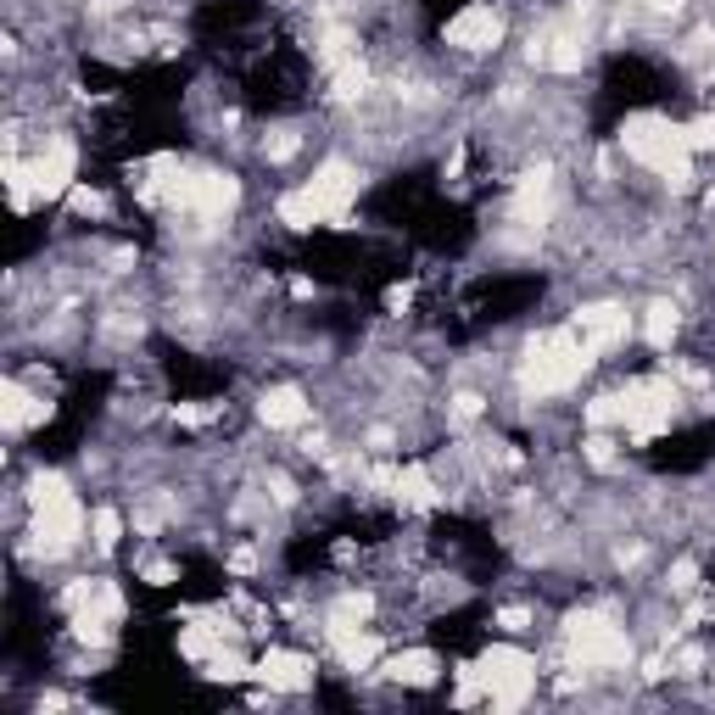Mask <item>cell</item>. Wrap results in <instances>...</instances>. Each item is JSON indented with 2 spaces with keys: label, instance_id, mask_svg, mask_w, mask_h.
Listing matches in <instances>:
<instances>
[{
  "label": "cell",
  "instance_id": "1",
  "mask_svg": "<svg viewBox=\"0 0 715 715\" xmlns=\"http://www.w3.org/2000/svg\"><path fill=\"white\" fill-rule=\"evenodd\" d=\"M587 364H593V346L581 341L576 324H565V330H548V335H536V341L525 346L520 381H525V392L548 397V392H570V386L587 375Z\"/></svg>",
  "mask_w": 715,
  "mask_h": 715
},
{
  "label": "cell",
  "instance_id": "2",
  "mask_svg": "<svg viewBox=\"0 0 715 715\" xmlns=\"http://www.w3.org/2000/svg\"><path fill=\"white\" fill-rule=\"evenodd\" d=\"M620 146H626V157H632V162L654 168L660 179H671V185H687V179H693V146H687V135H682L671 118H660V113L626 118V124H620Z\"/></svg>",
  "mask_w": 715,
  "mask_h": 715
},
{
  "label": "cell",
  "instance_id": "3",
  "mask_svg": "<svg viewBox=\"0 0 715 715\" xmlns=\"http://www.w3.org/2000/svg\"><path fill=\"white\" fill-rule=\"evenodd\" d=\"M34 543H40V554H67L73 543H78V531H84V509H78V498L67 492V481L62 476H34Z\"/></svg>",
  "mask_w": 715,
  "mask_h": 715
},
{
  "label": "cell",
  "instance_id": "4",
  "mask_svg": "<svg viewBox=\"0 0 715 715\" xmlns=\"http://www.w3.org/2000/svg\"><path fill=\"white\" fill-rule=\"evenodd\" d=\"M565 643H570L576 665H593V671L632 665V638H626V626H615L598 609H581V615L565 620Z\"/></svg>",
  "mask_w": 715,
  "mask_h": 715
},
{
  "label": "cell",
  "instance_id": "5",
  "mask_svg": "<svg viewBox=\"0 0 715 715\" xmlns=\"http://www.w3.org/2000/svg\"><path fill=\"white\" fill-rule=\"evenodd\" d=\"M615 403H620V425L632 430L638 441H649V436H660L671 419H676V386L665 381V375H654V381H632L626 392H615Z\"/></svg>",
  "mask_w": 715,
  "mask_h": 715
},
{
  "label": "cell",
  "instance_id": "6",
  "mask_svg": "<svg viewBox=\"0 0 715 715\" xmlns=\"http://www.w3.org/2000/svg\"><path fill=\"white\" fill-rule=\"evenodd\" d=\"M481 682H487L492 709H520L531 698V687H536V665L520 649H492L481 660Z\"/></svg>",
  "mask_w": 715,
  "mask_h": 715
},
{
  "label": "cell",
  "instance_id": "7",
  "mask_svg": "<svg viewBox=\"0 0 715 715\" xmlns=\"http://www.w3.org/2000/svg\"><path fill=\"white\" fill-rule=\"evenodd\" d=\"M168 196L185 207V213H196V218H224V213L241 202V185H235L230 173L202 168V173H179L173 185H168Z\"/></svg>",
  "mask_w": 715,
  "mask_h": 715
},
{
  "label": "cell",
  "instance_id": "8",
  "mask_svg": "<svg viewBox=\"0 0 715 715\" xmlns=\"http://www.w3.org/2000/svg\"><path fill=\"white\" fill-rule=\"evenodd\" d=\"M308 191H313L324 224H335V218H346V207H352V196H357V168L341 162V157H330V162L308 179Z\"/></svg>",
  "mask_w": 715,
  "mask_h": 715
},
{
  "label": "cell",
  "instance_id": "9",
  "mask_svg": "<svg viewBox=\"0 0 715 715\" xmlns=\"http://www.w3.org/2000/svg\"><path fill=\"white\" fill-rule=\"evenodd\" d=\"M570 324L581 330V341L593 346V357H604V352H615L626 341V308H615V302H587V308H576Z\"/></svg>",
  "mask_w": 715,
  "mask_h": 715
},
{
  "label": "cell",
  "instance_id": "10",
  "mask_svg": "<svg viewBox=\"0 0 715 715\" xmlns=\"http://www.w3.org/2000/svg\"><path fill=\"white\" fill-rule=\"evenodd\" d=\"M498 40H503V18L492 7H481V0L447 23V45H459V51H492Z\"/></svg>",
  "mask_w": 715,
  "mask_h": 715
},
{
  "label": "cell",
  "instance_id": "11",
  "mask_svg": "<svg viewBox=\"0 0 715 715\" xmlns=\"http://www.w3.org/2000/svg\"><path fill=\"white\" fill-rule=\"evenodd\" d=\"M252 676H257L263 687H275V693H302V687L313 682V665H308L302 654H291V649H268V654L252 665Z\"/></svg>",
  "mask_w": 715,
  "mask_h": 715
},
{
  "label": "cell",
  "instance_id": "12",
  "mask_svg": "<svg viewBox=\"0 0 715 715\" xmlns=\"http://www.w3.org/2000/svg\"><path fill=\"white\" fill-rule=\"evenodd\" d=\"M330 649L341 654L346 671H370V665L381 660V638H375V632H357V626L341 620V615H330Z\"/></svg>",
  "mask_w": 715,
  "mask_h": 715
},
{
  "label": "cell",
  "instance_id": "13",
  "mask_svg": "<svg viewBox=\"0 0 715 715\" xmlns=\"http://www.w3.org/2000/svg\"><path fill=\"white\" fill-rule=\"evenodd\" d=\"M548 207H554V173L536 162V168H525L520 173V191H514V218L520 224H543L548 218Z\"/></svg>",
  "mask_w": 715,
  "mask_h": 715
},
{
  "label": "cell",
  "instance_id": "14",
  "mask_svg": "<svg viewBox=\"0 0 715 715\" xmlns=\"http://www.w3.org/2000/svg\"><path fill=\"white\" fill-rule=\"evenodd\" d=\"M73 173H78V151L62 140V146H51V151L34 162V191H40L45 202H56V196L73 191Z\"/></svg>",
  "mask_w": 715,
  "mask_h": 715
},
{
  "label": "cell",
  "instance_id": "15",
  "mask_svg": "<svg viewBox=\"0 0 715 715\" xmlns=\"http://www.w3.org/2000/svg\"><path fill=\"white\" fill-rule=\"evenodd\" d=\"M531 56L543 62V67H554V73H576L587 62V40L576 29H554V34H543V40L531 45Z\"/></svg>",
  "mask_w": 715,
  "mask_h": 715
},
{
  "label": "cell",
  "instance_id": "16",
  "mask_svg": "<svg viewBox=\"0 0 715 715\" xmlns=\"http://www.w3.org/2000/svg\"><path fill=\"white\" fill-rule=\"evenodd\" d=\"M257 414H263L268 430H297V425H308V403H302L297 386H268L263 403H257Z\"/></svg>",
  "mask_w": 715,
  "mask_h": 715
},
{
  "label": "cell",
  "instance_id": "17",
  "mask_svg": "<svg viewBox=\"0 0 715 715\" xmlns=\"http://www.w3.org/2000/svg\"><path fill=\"white\" fill-rule=\"evenodd\" d=\"M51 419V403L45 397H29L18 381L0 386V425L7 430H23V425H45Z\"/></svg>",
  "mask_w": 715,
  "mask_h": 715
},
{
  "label": "cell",
  "instance_id": "18",
  "mask_svg": "<svg viewBox=\"0 0 715 715\" xmlns=\"http://www.w3.org/2000/svg\"><path fill=\"white\" fill-rule=\"evenodd\" d=\"M397 498H403L408 509H419V514L441 503V492H436V481H430V476H425L419 465H403V470H397Z\"/></svg>",
  "mask_w": 715,
  "mask_h": 715
},
{
  "label": "cell",
  "instance_id": "19",
  "mask_svg": "<svg viewBox=\"0 0 715 715\" xmlns=\"http://www.w3.org/2000/svg\"><path fill=\"white\" fill-rule=\"evenodd\" d=\"M386 676H392V682H408V687H430V682H436V654H425V649L397 654V660H386Z\"/></svg>",
  "mask_w": 715,
  "mask_h": 715
},
{
  "label": "cell",
  "instance_id": "20",
  "mask_svg": "<svg viewBox=\"0 0 715 715\" xmlns=\"http://www.w3.org/2000/svg\"><path fill=\"white\" fill-rule=\"evenodd\" d=\"M280 224H291V230H313V224H324V213H319V202H313L308 185L291 191V196H280Z\"/></svg>",
  "mask_w": 715,
  "mask_h": 715
},
{
  "label": "cell",
  "instance_id": "21",
  "mask_svg": "<svg viewBox=\"0 0 715 715\" xmlns=\"http://www.w3.org/2000/svg\"><path fill=\"white\" fill-rule=\"evenodd\" d=\"M330 73H335V89H330L335 102H357V96L370 89V67L357 62V56H352V62H341V67H330Z\"/></svg>",
  "mask_w": 715,
  "mask_h": 715
},
{
  "label": "cell",
  "instance_id": "22",
  "mask_svg": "<svg viewBox=\"0 0 715 715\" xmlns=\"http://www.w3.org/2000/svg\"><path fill=\"white\" fill-rule=\"evenodd\" d=\"M643 335H649L654 346H671V341H676V308H671V302H654L649 319H643Z\"/></svg>",
  "mask_w": 715,
  "mask_h": 715
},
{
  "label": "cell",
  "instance_id": "23",
  "mask_svg": "<svg viewBox=\"0 0 715 715\" xmlns=\"http://www.w3.org/2000/svg\"><path fill=\"white\" fill-rule=\"evenodd\" d=\"M179 649L191 660H213L218 654V626H185V632H179Z\"/></svg>",
  "mask_w": 715,
  "mask_h": 715
},
{
  "label": "cell",
  "instance_id": "24",
  "mask_svg": "<svg viewBox=\"0 0 715 715\" xmlns=\"http://www.w3.org/2000/svg\"><path fill=\"white\" fill-rule=\"evenodd\" d=\"M107 620H113V615H102L96 604L78 609V615H73V638H78V643H107Z\"/></svg>",
  "mask_w": 715,
  "mask_h": 715
},
{
  "label": "cell",
  "instance_id": "25",
  "mask_svg": "<svg viewBox=\"0 0 715 715\" xmlns=\"http://www.w3.org/2000/svg\"><path fill=\"white\" fill-rule=\"evenodd\" d=\"M118 536H124V514H118V509H96V548L113 554Z\"/></svg>",
  "mask_w": 715,
  "mask_h": 715
},
{
  "label": "cell",
  "instance_id": "26",
  "mask_svg": "<svg viewBox=\"0 0 715 715\" xmlns=\"http://www.w3.org/2000/svg\"><path fill=\"white\" fill-rule=\"evenodd\" d=\"M319 56H324V67H341V62H352V34H346V29H330Z\"/></svg>",
  "mask_w": 715,
  "mask_h": 715
},
{
  "label": "cell",
  "instance_id": "27",
  "mask_svg": "<svg viewBox=\"0 0 715 715\" xmlns=\"http://www.w3.org/2000/svg\"><path fill=\"white\" fill-rule=\"evenodd\" d=\"M207 676H218V682H241V676H252V665H246L241 654H224V649H218V654H213V671H207Z\"/></svg>",
  "mask_w": 715,
  "mask_h": 715
},
{
  "label": "cell",
  "instance_id": "28",
  "mask_svg": "<svg viewBox=\"0 0 715 715\" xmlns=\"http://www.w3.org/2000/svg\"><path fill=\"white\" fill-rule=\"evenodd\" d=\"M587 459H593V470H615V441H609L604 430L587 436Z\"/></svg>",
  "mask_w": 715,
  "mask_h": 715
},
{
  "label": "cell",
  "instance_id": "29",
  "mask_svg": "<svg viewBox=\"0 0 715 715\" xmlns=\"http://www.w3.org/2000/svg\"><path fill=\"white\" fill-rule=\"evenodd\" d=\"M682 135H687L693 151H715V118H698V124H687Z\"/></svg>",
  "mask_w": 715,
  "mask_h": 715
},
{
  "label": "cell",
  "instance_id": "30",
  "mask_svg": "<svg viewBox=\"0 0 715 715\" xmlns=\"http://www.w3.org/2000/svg\"><path fill=\"white\" fill-rule=\"evenodd\" d=\"M335 615H341V620H364V615H370V598H364V593H346V598L335 604Z\"/></svg>",
  "mask_w": 715,
  "mask_h": 715
},
{
  "label": "cell",
  "instance_id": "31",
  "mask_svg": "<svg viewBox=\"0 0 715 715\" xmlns=\"http://www.w3.org/2000/svg\"><path fill=\"white\" fill-rule=\"evenodd\" d=\"M67 202H73V213H102V207H107L96 191H84V185H73V191H67Z\"/></svg>",
  "mask_w": 715,
  "mask_h": 715
},
{
  "label": "cell",
  "instance_id": "32",
  "mask_svg": "<svg viewBox=\"0 0 715 715\" xmlns=\"http://www.w3.org/2000/svg\"><path fill=\"white\" fill-rule=\"evenodd\" d=\"M173 419H179V425H207V419H213V408H202V403H179V408H173Z\"/></svg>",
  "mask_w": 715,
  "mask_h": 715
},
{
  "label": "cell",
  "instance_id": "33",
  "mask_svg": "<svg viewBox=\"0 0 715 715\" xmlns=\"http://www.w3.org/2000/svg\"><path fill=\"white\" fill-rule=\"evenodd\" d=\"M693 581H698V565H693V559H676V570H671V587H676V593H687Z\"/></svg>",
  "mask_w": 715,
  "mask_h": 715
},
{
  "label": "cell",
  "instance_id": "34",
  "mask_svg": "<svg viewBox=\"0 0 715 715\" xmlns=\"http://www.w3.org/2000/svg\"><path fill=\"white\" fill-rule=\"evenodd\" d=\"M286 157H297V135H275V140H268V162H286Z\"/></svg>",
  "mask_w": 715,
  "mask_h": 715
},
{
  "label": "cell",
  "instance_id": "35",
  "mask_svg": "<svg viewBox=\"0 0 715 715\" xmlns=\"http://www.w3.org/2000/svg\"><path fill=\"white\" fill-rule=\"evenodd\" d=\"M453 414H459V419H476V414H481V397H476V392H459V397H453Z\"/></svg>",
  "mask_w": 715,
  "mask_h": 715
},
{
  "label": "cell",
  "instance_id": "36",
  "mask_svg": "<svg viewBox=\"0 0 715 715\" xmlns=\"http://www.w3.org/2000/svg\"><path fill=\"white\" fill-rule=\"evenodd\" d=\"M230 565H235V570H241V576H252V570H257V559H252V554H246V548H241V554H235V559H230Z\"/></svg>",
  "mask_w": 715,
  "mask_h": 715
},
{
  "label": "cell",
  "instance_id": "37",
  "mask_svg": "<svg viewBox=\"0 0 715 715\" xmlns=\"http://www.w3.org/2000/svg\"><path fill=\"white\" fill-rule=\"evenodd\" d=\"M654 12H682V0H649Z\"/></svg>",
  "mask_w": 715,
  "mask_h": 715
}]
</instances>
